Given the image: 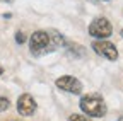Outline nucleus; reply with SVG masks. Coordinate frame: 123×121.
I'll return each mask as SVG.
<instances>
[{"label":"nucleus","instance_id":"obj_7","mask_svg":"<svg viewBox=\"0 0 123 121\" xmlns=\"http://www.w3.org/2000/svg\"><path fill=\"white\" fill-rule=\"evenodd\" d=\"M9 108H10L9 99H7V97H0V113H2V111H7Z\"/></svg>","mask_w":123,"mask_h":121},{"label":"nucleus","instance_id":"obj_2","mask_svg":"<svg viewBox=\"0 0 123 121\" xmlns=\"http://www.w3.org/2000/svg\"><path fill=\"white\" fill-rule=\"evenodd\" d=\"M79 106H80V109H82L84 114L94 116V118H103V116H106V111H108L104 99L101 96H98V94H87V96H84L80 99Z\"/></svg>","mask_w":123,"mask_h":121},{"label":"nucleus","instance_id":"obj_12","mask_svg":"<svg viewBox=\"0 0 123 121\" xmlns=\"http://www.w3.org/2000/svg\"><path fill=\"white\" fill-rule=\"evenodd\" d=\"M2 2H12V0H2Z\"/></svg>","mask_w":123,"mask_h":121},{"label":"nucleus","instance_id":"obj_9","mask_svg":"<svg viewBox=\"0 0 123 121\" xmlns=\"http://www.w3.org/2000/svg\"><path fill=\"white\" fill-rule=\"evenodd\" d=\"M15 41H17L19 44H22V43L26 41V36H24L22 33H17V34H15Z\"/></svg>","mask_w":123,"mask_h":121},{"label":"nucleus","instance_id":"obj_1","mask_svg":"<svg viewBox=\"0 0 123 121\" xmlns=\"http://www.w3.org/2000/svg\"><path fill=\"white\" fill-rule=\"evenodd\" d=\"M65 44V38L56 31H36L31 34L29 50L33 56H43Z\"/></svg>","mask_w":123,"mask_h":121},{"label":"nucleus","instance_id":"obj_10","mask_svg":"<svg viewBox=\"0 0 123 121\" xmlns=\"http://www.w3.org/2000/svg\"><path fill=\"white\" fill-rule=\"evenodd\" d=\"M4 73V68H2V65H0V75H2Z\"/></svg>","mask_w":123,"mask_h":121},{"label":"nucleus","instance_id":"obj_14","mask_svg":"<svg viewBox=\"0 0 123 121\" xmlns=\"http://www.w3.org/2000/svg\"><path fill=\"white\" fill-rule=\"evenodd\" d=\"M106 2H110V0H106Z\"/></svg>","mask_w":123,"mask_h":121},{"label":"nucleus","instance_id":"obj_6","mask_svg":"<svg viewBox=\"0 0 123 121\" xmlns=\"http://www.w3.org/2000/svg\"><path fill=\"white\" fill-rule=\"evenodd\" d=\"M36 108H38V104H36L34 97L31 96V94H22V96H19V99H17V111H19V114H22V116H31V114L36 113Z\"/></svg>","mask_w":123,"mask_h":121},{"label":"nucleus","instance_id":"obj_13","mask_svg":"<svg viewBox=\"0 0 123 121\" xmlns=\"http://www.w3.org/2000/svg\"><path fill=\"white\" fill-rule=\"evenodd\" d=\"M121 38H123V29H121Z\"/></svg>","mask_w":123,"mask_h":121},{"label":"nucleus","instance_id":"obj_11","mask_svg":"<svg viewBox=\"0 0 123 121\" xmlns=\"http://www.w3.org/2000/svg\"><path fill=\"white\" fill-rule=\"evenodd\" d=\"M118 121H123V116H120V118H118Z\"/></svg>","mask_w":123,"mask_h":121},{"label":"nucleus","instance_id":"obj_3","mask_svg":"<svg viewBox=\"0 0 123 121\" xmlns=\"http://www.w3.org/2000/svg\"><path fill=\"white\" fill-rule=\"evenodd\" d=\"M89 34L92 38H98V39H106V38H110L113 34V26L106 17H98V19H94L91 22Z\"/></svg>","mask_w":123,"mask_h":121},{"label":"nucleus","instance_id":"obj_8","mask_svg":"<svg viewBox=\"0 0 123 121\" xmlns=\"http://www.w3.org/2000/svg\"><path fill=\"white\" fill-rule=\"evenodd\" d=\"M68 121H92V119L87 118V116H82V114H72L68 118Z\"/></svg>","mask_w":123,"mask_h":121},{"label":"nucleus","instance_id":"obj_5","mask_svg":"<svg viewBox=\"0 0 123 121\" xmlns=\"http://www.w3.org/2000/svg\"><path fill=\"white\" fill-rule=\"evenodd\" d=\"M55 84H56V87H58L60 90H65V92H68V94H75V96H77V94L82 92V84H80V80L75 79V77H72V75H63V77L56 79Z\"/></svg>","mask_w":123,"mask_h":121},{"label":"nucleus","instance_id":"obj_4","mask_svg":"<svg viewBox=\"0 0 123 121\" xmlns=\"http://www.w3.org/2000/svg\"><path fill=\"white\" fill-rule=\"evenodd\" d=\"M92 50H94L98 55L104 56L106 60H110V62H115V60L118 58V50L113 43L106 41V39H98L92 43Z\"/></svg>","mask_w":123,"mask_h":121}]
</instances>
